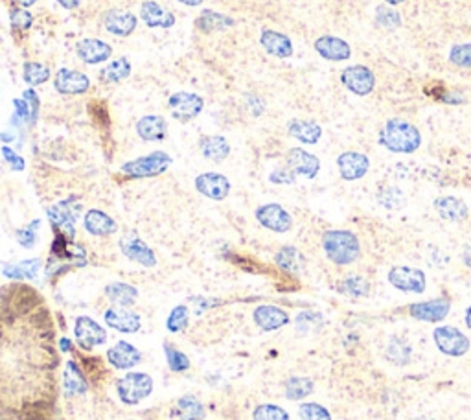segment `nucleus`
Segmentation results:
<instances>
[{
	"instance_id": "nucleus-28",
	"label": "nucleus",
	"mask_w": 471,
	"mask_h": 420,
	"mask_svg": "<svg viewBox=\"0 0 471 420\" xmlns=\"http://www.w3.org/2000/svg\"><path fill=\"white\" fill-rule=\"evenodd\" d=\"M83 227L85 231L92 236H109L118 231L117 221L111 216L105 214L103 210L92 209L89 210L83 218Z\"/></svg>"
},
{
	"instance_id": "nucleus-11",
	"label": "nucleus",
	"mask_w": 471,
	"mask_h": 420,
	"mask_svg": "<svg viewBox=\"0 0 471 420\" xmlns=\"http://www.w3.org/2000/svg\"><path fill=\"white\" fill-rule=\"evenodd\" d=\"M74 338H76L77 347H82L83 350H92L105 343L107 332L94 319H91L89 315H82V317H77L76 327H74Z\"/></svg>"
},
{
	"instance_id": "nucleus-45",
	"label": "nucleus",
	"mask_w": 471,
	"mask_h": 420,
	"mask_svg": "<svg viewBox=\"0 0 471 420\" xmlns=\"http://www.w3.org/2000/svg\"><path fill=\"white\" fill-rule=\"evenodd\" d=\"M254 420H289V413L274 404H262L258 405L253 413Z\"/></svg>"
},
{
	"instance_id": "nucleus-13",
	"label": "nucleus",
	"mask_w": 471,
	"mask_h": 420,
	"mask_svg": "<svg viewBox=\"0 0 471 420\" xmlns=\"http://www.w3.org/2000/svg\"><path fill=\"white\" fill-rule=\"evenodd\" d=\"M451 303L449 299H433L424 303H414L409 306V315L418 321L427 323H440L449 315Z\"/></svg>"
},
{
	"instance_id": "nucleus-43",
	"label": "nucleus",
	"mask_w": 471,
	"mask_h": 420,
	"mask_svg": "<svg viewBox=\"0 0 471 420\" xmlns=\"http://www.w3.org/2000/svg\"><path fill=\"white\" fill-rule=\"evenodd\" d=\"M188 321H190V312H188V308L183 306V304H179L170 312L166 319V328L172 333H179L183 332L184 328L188 327Z\"/></svg>"
},
{
	"instance_id": "nucleus-4",
	"label": "nucleus",
	"mask_w": 471,
	"mask_h": 420,
	"mask_svg": "<svg viewBox=\"0 0 471 420\" xmlns=\"http://www.w3.org/2000/svg\"><path fill=\"white\" fill-rule=\"evenodd\" d=\"M172 164V157L164 151H153V153L140 157V159L129 160L122 166V174H126L131 179H146V177H155V175L164 174Z\"/></svg>"
},
{
	"instance_id": "nucleus-9",
	"label": "nucleus",
	"mask_w": 471,
	"mask_h": 420,
	"mask_svg": "<svg viewBox=\"0 0 471 420\" xmlns=\"http://www.w3.org/2000/svg\"><path fill=\"white\" fill-rule=\"evenodd\" d=\"M256 220L262 227H265L269 231L278 232V234L291 231V227H293L291 214L278 203H267V205L258 207L256 209Z\"/></svg>"
},
{
	"instance_id": "nucleus-36",
	"label": "nucleus",
	"mask_w": 471,
	"mask_h": 420,
	"mask_svg": "<svg viewBox=\"0 0 471 420\" xmlns=\"http://www.w3.org/2000/svg\"><path fill=\"white\" fill-rule=\"evenodd\" d=\"M337 290L348 297L365 299L370 295V282L361 275H348L337 284Z\"/></svg>"
},
{
	"instance_id": "nucleus-59",
	"label": "nucleus",
	"mask_w": 471,
	"mask_h": 420,
	"mask_svg": "<svg viewBox=\"0 0 471 420\" xmlns=\"http://www.w3.org/2000/svg\"><path fill=\"white\" fill-rule=\"evenodd\" d=\"M17 4H21V8H28V6H33L37 0H15Z\"/></svg>"
},
{
	"instance_id": "nucleus-19",
	"label": "nucleus",
	"mask_w": 471,
	"mask_h": 420,
	"mask_svg": "<svg viewBox=\"0 0 471 420\" xmlns=\"http://www.w3.org/2000/svg\"><path fill=\"white\" fill-rule=\"evenodd\" d=\"M260 45L264 47L269 56L278 57V59H287L294 54V47L291 39L285 33H280L276 30L264 28L260 33Z\"/></svg>"
},
{
	"instance_id": "nucleus-18",
	"label": "nucleus",
	"mask_w": 471,
	"mask_h": 420,
	"mask_svg": "<svg viewBox=\"0 0 471 420\" xmlns=\"http://www.w3.org/2000/svg\"><path fill=\"white\" fill-rule=\"evenodd\" d=\"M120 249L126 255L129 260L137 262L144 267H153L157 264V258H155V253L151 251V247L144 243L138 236L127 234L120 240Z\"/></svg>"
},
{
	"instance_id": "nucleus-2",
	"label": "nucleus",
	"mask_w": 471,
	"mask_h": 420,
	"mask_svg": "<svg viewBox=\"0 0 471 420\" xmlns=\"http://www.w3.org/2000/svg\"><path fill=\"white\" fill-rule=\"evenodd\" d=\"M322 249L335 266H350L359 260L361 243L357 234L346 229H331L322 234Z\"/></svg>"
},
{
	"instance_id": "nucleus-47",
	"label": "nucleus",
	"mask_w": 471,
	"mask_h": 420,
	"mask_svg": "<svg viewBox=\"0 0 471 420\" xmlns=\"http://www.w3.org/2000/svg\"><path fill=\"white\" fill-rule=\"evenodd\" d=\"M449 61L461 68H471V43H458L451 48Z\"/></svg>"
},
{
	"instance_id": "nucleus-6",
	"label": "nucleus",
	"mask_w": 471,
	"mask_h": 420,
	"mask_svg": "<svg viewBox=\"0 0 471 420\" xmlns=\"http://www.w3.org/2000/svg\"><path fill=\"white\" fill-rule=\"evenodd\" d=\"M433 338H435L438 350L446 356H451V358H462L471 349L470 338L451 324H442V327L435 328Z\"/></svg>"
},
{
	"instance_id": "nucleus-56",
	"label": "nucleus",
	"mask_w": 471,
	"mask_h": 420,
	"mask_svg": "<svg viewBox=\"0 0 471 420\" xmlns=\"http://www.w3.org/2000/svg\"><path fill=\"white\" fill-rule=\"evenodd\" d=\"M462 262H464V266L471 269V241H468L462 249Z\"/></svg>"
},
{
	"instance_id": "nucleus-21",
	"label": "nucleus",
	"mask_w": 471,
	"mask_h": 420,
	"mask_svg": "<svg viewBox=\"0 0 471 420\" xmlns=\"http://www.w3.org/2000/svg\"><path fill=\"white\" fill-rule=\"evenodd\" d=\"M315 50L328 61H346L352 56V47L345 39L335 36H322L315 41Z\"/></svg>"
},
{
	"instance_id": "nucleus-20",
	"label": "nucleus",
	"mask_w": 471,
	"mask_h": 420,
	"mask_svg": "<svg viewBox=\"0 0 471 420\" xmlns=\"http://www.w3.org/2000/svg\"><path fill=\"white\" fill-rule=\"evenodd\" d=\"M107 359H109V363L118 370H129L133 367H137L140 361H142V354L137 347H133L131 343H127V341H118L114 347L109 349L107 352Z\"/></svg>"
},
{
	"instance_id": "nucleus-7",
	"label": "nucleus",
	"mask_w": 471,
	"mask_h": 420,
	"mask_svg": "<svg viewBox=\"0 0 471 420\" xmlns=\"http://www.w3.org/2000/svg\"><path fill=\"white\" fill-rule=\"evenodd\" d=\"M389 282L396 290L405 293H424L427 287L426 273L418 267L394 266L389 271Z\"/></svg>"
},
{
	"instance_id": "nucleus-22",
	"label": "nucleus",
	"mask_w": 471,
	"mask_h": 420,
	"mask_svg": "<svg viewBox=\"0 0 471 420\" xmlns=\"http://www.w3.org/2000/svg\"><path fill=\"white\" fill-rule=\"evenodd\" d=\"M77 57L87 65H100L111 59L112 47L102 39H83L76 47Z\"/></svg>"
},
{
	"instance_id": "nucleus-34",
	"label": "nucleus",
	"mask_w": 471,
	"mask_h": 420,
	"mask_svg": "<svg viewBox=\"0 0 471 420\" xmlns=\"http://www.w3.org/2000/svg\"><path fill=\"white\" fill-rule=\"evenodd\" d=\"M195 26H197L201 31H204V33H212V31L227 30V28L234 26V21L230 17L218 13V11L204 10L203 13L197 17Z\"/></svg>"
},
{
	"instance_id": "nucleus-32",
	"label": "nucleus",
	"mask_w": 471,
	"mask_h": 420,
	"mask_svg": "<svg viewBox=\"0 0 471 420\" xmlns=\"http://www.w3.org/2000/svg\"><path fill=\"white\" fill-rule=\"evenodd\" d=\"M39 269H41V260L30 258V260L17 262V264H6L2 267V275L13 278V280H26V278H36Z\"/></svg>"
},
{
	"instance_id": "nucleus-25",
	"label": "nucleus",
	"mask_w": 471,
	"mask_h": 420,
	"mask_svg": "<svg viewBox=\"0 0 471 420\" xmlns=\"http://www.w3.org/2000/svg\"><path fill=\"white\" fill-rule=\"evenodd\" d=\"M140 19L146 22L149 28H173L175 26V15L172 11H167L166 8L158 4V2H153V0H147L140 6Z\"/></svg>"
},
{
	"instance_id": "nucleus-5",
	"label": "nucleus",
	"mask_w": 471,
	"mask_h": 420,
	"mask_svg": "<svg viewBox=\"0 0 471 420\" xmlns=\"http://www.w3.org/2000/svg\"><path fill=\"white\" fill-rule=\"evenodd\" d=\"M118 396L126 405H137L153 391V380L146 373H129L117 384Z\"/></svg>"
},
{
	"instance_id": "nucleus-23",
	"label": "nucleus",
	"mask_w": 471,
	"mask_h": 420,
	"mask_svg": "<svg viewBox=\"0 0 471 420\" xmlns=\"http://www.w3.org/2000/svg\"><path fill=\"white\" fill-rule=\"evenodd\" d=\"M254 323L264 332H274L289 323V315L282 308L264 304L254 310Z\"/></svg>"
},
{
	"instance_id": "nucleus-31",
	"label": "nucleus",
	"mask_w": 471,
	"mask_h": 420,
	"mask_svg": "<svg viewBox=\"0 0 471 420\" xmlns=\"http://www.w3.org/2000/svg\"><path fill=\"white\" fill-rule=\"evenodd\" d=\"M199 146H201V153L208 160H214V163H223L228 157V153H230V146H228L227 139L221 137V135H208V137H203Z\"/></svg>"
},
{
	"instance_id": "nucleus-44",
	"label": "nucleus",
	"mask_w": 471,
	"mask_h": 420,
	"mask_svg": "<svg viewBox=\"0 0 471 420\" xmlns=\"http://www.w3.org/2000/svg\"><path fill=\"white\" fill-rule=\"evenodd\" d=\"M164 352H166V359H167V367L173 373H184V370L190 369V358H188L186 354L177 350L173 345H166L164 347Z\"/></svg>"
},
{
	"instance_id": "nucleus-42",
	"label": "nucleus",
	"mask_w": 471,
	"mask_h": 420,
	"mask_svg": "<svg viewBox=\"0 0 471 420\" xmlns=\"http://www.w3.org/2000/svg\"><path fill=\"white\" fill-rule=\"evenodd\" d=\"M375 22L385 30H396L401 26V15L392 6H377L375 8Z\"/></svg>"
},
{
	"instance_id": "nucleus-16",
	"label": "nucleus",
	"mask_w": 471,
	"mask_h": 420,
	"mask_svg": "<svg viewBox=\"0 0 471 420\" xmlns=\"http://www.w3.org/2000/svg\"><path fill=\"white\" fill-rule=\"evenodd\" d=\"M195 188L208 200L223 201L230 194V181L221 174L207 172L195 177Z\"/></svg>"
},
{
	"instance_id": "nucleus-41",
	"label": "nucleus",
	"mask_w": 471,
	"mask_h": 420,
	"mask_svg": "<svg viewBox=\"0 0 471 420\" xmlns=\"http://www.w3.org/2000/svg\"><path fill=\"white\" fill-rule=\"evenodd\" d=\"M52 72L50 68L43 65L39 61H26L24 67H22V77L24 82L30 85V87H37V85H43L50 80Z\"/></svg>"
},
{
	"instance_id": "nucleus-54",
	"label": "nucleus",
	"mask_w": 471,
	"mask_h": 420,
	"mask_svg": "<svg viewBox=\"0 0 471 420\" xmlns=\"http://www.w3.org/2000/svg\"><path fill=\"white\" fill-rule=\"evenodd\" d=\"M22 98L26 100V103L30 105L31 111V118H33V123L37 122V117H39V96L33 89H26L24 93H22Z\"/></svg>"
},
{
	"instance_id": "nucleus-63",
	"label": "nucleus",
	"mask_w": 471,
	"mask_h": 420,
	"mask_svg": "<svg viewBox=\"0 0 471 420\" xmlns=\"http://www.w3.org/2000/svg\"><path fill=\"white\" fill-rule=\"evenodd\" d=\"M416 420H433V419H427V417H420V419H416Z\"/></svg>"
},
{
	"instance_id": "nucleus-17",
	"label": "nucleus",
	"mask_w": 471,
	"mask_h": 420,
	"mask_svg": "<svg viewBox=\"0 0 471 420\" xmlns=\"http://www.w3.org/2000/svg\"><path fill=\"white\" fill-rule=\"evenodd\" d=\"M105 323L120 333H135L142 327V319L129 308H111L105 312Z\"/></svg>"
},
{
	"instance_id": "nucleus-12",
	"label": "nucleus",
	"mask_w": 471,
	"mask_h": 420,
	"mask_svg": "<svg viewBox=\"0 0 471 420\" xmlns=\"http://www.w3.org/2000/svg\"><path fill=\"white\" fill-rule=\"evenodd\" d=\"M54 87H56L57 93L77 96V94H85L91 89V80L80 70L59 68L56 72V77H54Z\"/></svg>"
},
{
	"instance_id": "nucleus-52",
	"label": "nucleus",
	"mask_w": 471,
	"mask_h": 420,
	"mask_svg": "<svg viewBox=\"0 0 471 420\" xmlns=\"http://www.w3.org/2000/svg\"><path fill=\"white\" fill-rule=\"evenodd\" d=\"M2 157H4V160L8 163V166H10L13 172H22V170H24L26 166L24 159L17 153L15 149H11L10 146H2Z\"/></svg>"
},
{
	"instance_id": "nucleus-46",
	"label": "nucleus",
	"mask_w": 471,
	"mask_h": 420,
	"mask_svg": "<svg viewBox=\"0 0 471 420\" xmlns=\"http://www.w3.org/2000/svg\"><path fill=\"white\" fill-rule=\"evenodd\" d=\"M299 415L302 420H331L329 411L324 405L317 404V402H304L300 404Z\"/></svg>"
},
{
	"instance_id": "nucleus-40",
	"label": "nucleus",
	"mask_w": 471,
	"mask_h": 420,
	"mask_svg": "<svg viewBox=\"0 0 471 420\" xmlns=\"http://www.w3.org/2000/svg\"><path fill=\"white\" fill-rule=\"evenodd\" d=\"M313 380H309L308 376H291L285 382V396L289 400H304L313 393Z\"/></svg>"
},
{
	"instance_id": "nucleus-26",
	"label": "nucleus",
	"mask_w": 471,
	"mask_h": 420,
	"mask_svg": "<svg viewBox=\"0 0 471 420\" xmlns=\"http://www.w3.org/2000/svg\"><path fill=\"white\" fill-rule=\"evenodd\" d=\"M137 133L146 142H160L167 133L166 118L160 114H146L137 122Z\"/></svg>"
},
{
	"instance_id": "nucleus-27",
	"label": "nucleus",
	"mask_w": 471,
	"mask_h": 420,
	"mask_svg": "<svg viewBox=\"0 0 471 420\" xmlns=\"http://www.w3.org/2000/svg\"><path fill=\"white\" fill-rule=\"evenodd\" d=\"M138 24V19L129 11H120V10H111L105 15V21L103 26L109 33L117 37H127L131 36L135 28Z\"/></svg>"
},
{
	"instance_id": "nucleus-24",
	"label": "nucleus",
	"mask_w": 471,
	"mask_h": 420,
	"mask_svg": "<svg viewBox=\"0 0 471 420\" xmlns=\"http://www.w3.org/2000/svg\"><path fill=\"white\" fill-rule=\"evenodd\" d=\"M435 209L442 220L451 221V223H461V221L468 220V216H470V209H468L466 203L461 197H455V195L436 197Z\"/></svg>"
},
{
	"instance_id": "nucleus-62",
	"label": "nucleus",
	"mask_w": 471,
	"mask_h": 420,
	"mask_svg": "<svg viewBox=\"0 0 471 420\" xmlns=\"http://www.w3.org/2000/svg\"><path fill=\"white\" fill-rule=\"evenodd\" d=\"M383 2H385V4H389V6H398V4H403L405 0H383Z\"/></svg>"
},
{
	"instance_id": "nucleus-50",
	"label": "nucleus",
	"mask_w": 471,
	"mask_h": 420,
	"mask_svg": "<svg viewBox=\"0 0 471 420\" xmlns=\"http://www.w3.org/2000/svg\"><path fill=\"white\" fill-rule=\"evenodd\" d=\"M13 109H15V113H13V122L19 123L21 128L22 126H33L30 105L26 103L24 98H15V100H13Z\"/></svg>"
},
{
	"instance_id": "nucleus-14",
	"label": "nucleus",
	"mask_w": 471,
	"mask_h": 420,
	"mask_svg": "<svg viewBox=\"0 0 471 420\" xmlns=\"http://www.w3.org/2000/svg\"><path fill=\"white\" fill-rule=\"evenodd\" d=\"M337 168L345 181H359L368 174L370 159L361 151H345L337 157Z\"/></svg>"
},
{
	"instance_id": "nucleus-1",
	"label": "nucleus",
	"mask_w": 471,
	"mask_h": 420,
	"mask_svg": "<svg viewBox=\"0 0 471 420\" xmlns=\"http://www.w3.org/2000/svg\"><path fill=\"white\" fill-rule=\"evenodd\" d=\"M380 144L392 153H414L421 146V135L405 118H389L380 131Z\"/></svg>"
},
{
	"instance_id": "nucleus-35",
	"label": "nucleus",
	"mask_w": 471,
	"mask_h": 420,
	"mask_svg": "<svg viewBox=\"0 0 471 420\" xmlns=\"http://www.w3.org/2000/svg\"><path fill=\"white\" fill-rule=\"evenodd\" d=\"M65 391H66V395H68V396L85 395V393H87V380H85V376H83L82 369L77 367L74 359L66 361Z\"/></svg>"
},
{
	"instance_id": "nucleus-37",
	"label": "nucleus",
	"mask_w": 471,
	"mask_h": 420,
	"mask_svg": "<svg viewBox=\"0 0 471 420\" xmlns=\"http://www.w3.org/2000/svg\"><path fill=\"white\" fill-rule=\"evenodd\" d=\"M175 415L181 420H204L207 411L195 396H183L175 405Z\"/></svg>"
},
{
	"instance_id": "nucleus-57",
	"label": "nucleus",
	"mask_w": 471,
	"mask_h": 420,
	"mask_svg": "<svg viewBox=\"0 0 471 420\" xmlns=\"http://www.w3.org/2000/svg\"><path fill=\"white\" fill-rule=\"evenodd\" d=\"M57 2H59L63 8H66V10H76L77 6L82 4V0H57Z\"/></svg>"
},
{
	"instance_id": "nucleus-58",
	"label": "nucleus",
	"mask_w": 471,
	"mask_h": 420,
	"mask_svg": "<svg viewBox=\"0 0 471 420\" xmlns=\"http://www.w3.org/2000/svg\"><path fill=\"white\" fill-rule=\"evenodd\" d=\"M59 345H61V350H65V352H72V341H70V339L63 338L61 341H59Z\"/></svg>"
},
{
	"instance_id": "nucleus-33",
	"label": "nucleus",
	"mask_w": 471,
	"mask_h": 420,
	"mask_svg": "<svg viewBox=\"0 0 471 420\" xmlns=\"http://www.w3.org/2000/svg\"><path fill=\"white\" fill-rule=\"evenodd\" d=\"M105 295L111 299V303H114L117 306L129 308L137 303L138 292L137 287L129 286V284H124V282H112L105 287Z\"/></svg>"
},
{
	"instance_id": "nucleus-8",
	"label": "nucleus",
	"mask_w": 471,
	"mask_h": 420,
	"mask_svg": "<svg viewBox=\"0 0 471 420\" xmlns=\"http://www.w3.org/2000/svg\"><path fill=\"white\" fill-rule=\"evenodd\" d=\"M341 83L348 89L350 93L357 96H368L374 93L375 76L365 65H352L341 72Z\"/></svg>"
},
{
	"instance_id": "nucleus-60",
	"label": "nucleus",
	"mask_w": 471,
	"mask_h": 420,
	"mask_svg": "<svg viewBox=\"0 0 471 420\" xmlns=\"http://www.w3.org/2000/svg\"><path fill=\"white\" fill-rule=\"evenodd\" d=\"M464 321H466V327L471 330V306L466 308V315H464Z\"/></svg>"
},
{
	"instance_id": "nucleus-15",
	"label": "nucleus",
	"mask_w": 471,
	"mask_h": 420,
	"mask_svg": "<svg viewBox=\"0 0 471 420\" xmlns=\"http://www.w3.org/2000/svg\"><path fill=\"white\" fill-rule=\"evenodd\" d=\"M285 163H287V168L293 170L294 174L308 177V179H315L320 170L319 157L302 148L289 149L287 155H285Z\"/></svg>"
},
{
	"instance_id": "nucleus-30",
	"label": "nucleus",
	"mask_w": 471,
	"mask_h": 420,
	"mask_svg": "<svg viewBox=\"0 0 471 420\" xmlns=\"http://www.w3.org/2000/svg\"><path fill=\"white\" fill-rule=\"evenodd\" d=\"M274 262H276V266H278L282 271L291 273V275H300L306 267V260L304 257H302V253H300L297 247L291 246L282 247V249L274 255Z\"/></svg>"
},
{
	"instance_id": "nucleus-3",
	"label": "nucleus",
	"mask_w": 471,
	"mask_h": 420,
	"mask_svg": "<svg viewBox=\"0 0 471 420\" xmlns=\"http://www.w3.org/2000/svg\"><path fill=\"white\" fill-rule=\"evenodd\" d=\"M83 205L80 203L77 197H68L65 201H59L56 205H52L46 210L50 225L54 227V231L65 234L68 240H74L76 236V221L82 214Z\"/></svg>"
},
{
	"instance_id": "nucleus-38",
	"label": "nucleus",
	"mask_w": 471,
	"mask_h": 420,
	"mask_svg": "<svg viewBox=\"0 0 471 420\" xmlns=\"http://www.w3.org/2000/svg\"><path fill=\"white\" fill-rule=\"evenodd\" d=\"M412 356V347L407 343L405 339L401 338H390L389 345H387L385 358L390 363L394 365H407Z\"/></svg>"
},
{
	"instance_id": "nucleus-39",
	"label": "nucleus",
	"mask_w": 471,
	"mask_h": 420,
	"mask_svg": "<svg viewBox=\"0 0 471 420\" xmlns=\"http://www.w3.org/2000/svg\"><path fill=\"white\" fill-rule=\"evenodd\" d=\"M131 61L127 57H118L102 70V80L107 83H120L131 76Z\"/></svg>"
},
{
	"instance_id": "nucleus-53",
	"label": "nucleus",
	"mask_w": 471,
	"mask_h": 420,
	"mask_svg": "<svg viewBox=\"0 0 471 420\" xmlns=\"http://www.w3.org/2000/svg\"><path fill=\"white\" fill-rule=\"evenodd\" d=\"M269 181L274 185H293L297 181V174L291 168H278L269 175Z\"/></svg>"
},
{
	"instance_id": "nucleus-51",
	"label": "nucleus",
	"mask_w": 471,
	"mask_h": 420,
	"mask_svg": "<svg viewBox=\"0 0 471 420\" xmlns=\"http://www.w3.org/2000/svg\"><path fill=\"white\" fill-rule=\"evenodd\" d=\"M377 200H380V203L385 209H400L403 203H405V200H403V194H401L400 190L398 188H385L381 190L380 194H377Z\"/></svg>"
},
{
	"instance_id": "nucleus-29",
	"label": "nucleus",
	"mask_w": 471,
	"mask_h": 420,
	"mask_svg": "<svg viewBox=\"0 0 471 420\" xmlns=\"http://www.w3.org/2000/svg\"><path fill=\"white\" fill-rule=\"evenodd\" d=\"M287 133L302 144H317L322 137V128L313 120L293 118L287 123Z\"/></svg>"
},
{
	"instance_id": "nucleus-55",
	"label": "nucleus",
	"mask_w": 471,
	"mask_h": 420,
	"mask_svg": "<svg viewBox=\"0 0 471 420\" xmlns=\"http://www.w3.org/2000/svg\"><path fill=\"white\" fill-rule=\"evenodd\" d=\"M15 139H17L15 131H11V129H8V131H0V140L4 142V146H10Z\"/></svg>"
},
{
	"instance_id": "nucleus-10",
	"label": "nucleus",
	"mask_w": 471,
	"mask_h": 420,
	"mask_svg": "<svg viewBox=\"0 0 471 420\" xmlns=\"http://www.w3.org/2000/svg\"><path fill=\"white\" fill-rule=\"evenodd\" d=\"M203 107V98L193 93H175L167 100L170 113L175 120H181V122H190L195 117H199Z\"/></svg>"
},
{
	"instance_id": "nucleus-61",
	"label": "nucleus",
	"mask_w": 471,
	"mask_h": 420,
	"mask_svg": "<svg viewBox=\"0 0 471 420\" xmlns=\"http://www.w3.org/2000/svg\"><path fill=\"white\" fill-rule=\"evenodd\" d=\"M179 2H183L186 6H199L203 0H179Z\"/></svg>"
},
{
	"instance_id": "nucleus-48",
	"label": "nucleus",
	"mask_w": 471,
	"mask_h": 420,
	"mask_svg": "<svg viewBox=\"0 0 471 420\" xmlns=\"http://www.w3.org/2000/svg\"><path fill=\"white\" fill-rule=\"evenodd\" d=\"M39 225H41V221L39 220H33L28 227H24V229H19V231L15 232V238L17 241H19V246H22L24 249H33L37 243V229H39Z\"/></svg>"
},
{
	"instance_id": "nucleus-49",
	"label": "nucleus",
	"mask_w": 471,
	"mask_h": 420,
	"mask_svg": "<svg viewBox=\"0 0 471 420\" xmlns=\"http://www.w3.org/2000/svg\"><path fill=\"white\" fill-rule=\"evenodd\" d=\"M10 24H11V28H13V31L30 30L31 24H33V15H31L30 11L22 10V8L11 10Z\"/></svg>"
}]
</instances>
